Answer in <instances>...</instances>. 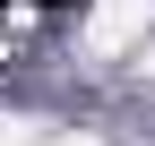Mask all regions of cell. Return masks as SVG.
Instances as JSON below:
<instances>
[{"label":"cell","mask_w":155,"mask_h":146,"mask_svg":"<svg viewBox=\"0 0 155 146\" xmlns=\"http://www.w3.org/2000/svg\"><path fill=\"white\" fill-rule=\"evenodd\" d=\"M147 26H155V0H95L86 9V43L95 52H129Z\"/></svg>","instance_id":"obj_1"},{"label":"cell","mask_w":155,"mask_h":146,"mask_svg":"<svg viewBox=\"0 0 155 146\" xmlns=\"http://www.w3.org/2000/svg\"><path fill=\"white\" fill-rule=\"evenodd\" d=\"M35 129H26V120H17V112H0V146H26Z\"/></svg>","instance_id":"obj_2"},{"label":"cell","mask_w":155,"mask_h":146,"mask_svg":"<svg viewBox=\"0 0 155 146\" xmlns=\"http://www.w3.org/2000/svg\"><path fill=\"white\" fill-rule=\"evenodd\" d=\"M61 146H95V138H61Z\"/></svg>","instance_id":"obj_3"}]
</instances>
